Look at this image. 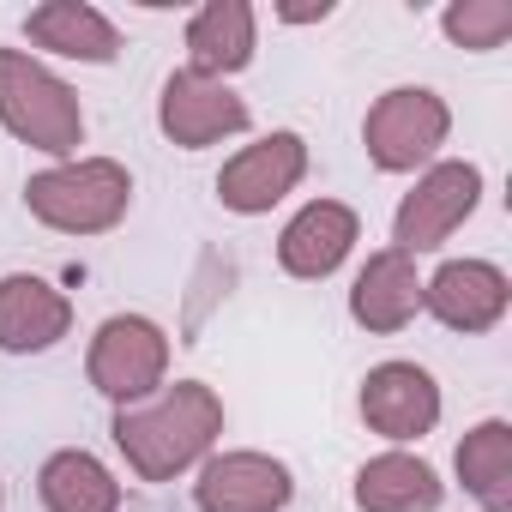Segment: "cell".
Listing matches in <instances>:
<instances>
[{
    "label": "cell",
    "mask_w": 512,
    "mask_h": 512,
    "mask_svg": "<svg viewBox=\"0 0 512 512\" xmlns=\"http://www.w3.org/2000/svg\"><path fill=\"white\" fill-rule=\"evenodd\" d=\"M109 434L139 482H175L223 434V398L205 380H175V386H157L151 398L115 410Z\"/></svg>",
    "instance_id": "1"
},
{
    "label": "cell",
    "mask_w": 512,
    "mask_h": 512,
    "mask_svg": "<svg viewBox=\"0 0 512 512\" xmlns=\"http://www.w3.org/2000/svg\"><path fill=\"white\" fill-rule=\"evenodd\" d=\"M0 127L25 139L31 151L73 157L85 139V109L67 79H55L37 55L25 49H0Z\"/></svg>",
    "instance_id": "2"
},
{
    "label": "cell",
    "mask_w": 512,
    "mask_h": 512,
    "mask_svg": "<svg viewBox=\"0 0 512 512\" xmlns=\"http://www.w3.org/2000/svg\"><path fill=\"white\" fill-rule=\"evenodd\" d=\"M25 205L37 223L61 235H103L127 217L133 205V175L115 157H79L61 169H43L25 181Z\"/></svg>",
    "instance_id": "3"
},
{
    "label": "cell",
    "mask_w": 512,
    "mask_h": 512,
    "mask_svg": "<svg viewBox=\"0 0 512 512\" xmlns=\"http://www.w3.org/2000/svg\"><path fill=\"white\" fill-rule=\"evenodd\" d=\"M446 133H452V109L428 85L386 91L368 109V121H362V145H368L374 169H386V175H410V169L434 163V151L446 145Z\"/></svg>",
    "instance_id": "4"
},
{
    "label": "cell",
    "mask_w": 512,
    "mask_h": 512,
    "mask_svg": "<svg viewBox=\"0 0 512 512\" xmlns=\"http://www.w3.org/2000/svg\"><path fill=\"white\" fill-rule=\"evenodd\" d=\"M85 374H91V386H97L115 410L151 398V392L163 386V374H169V338H163V326L145 320V314H115V320H103L97 338H91Z\"/></svg>",
    "instance_id": "5"
},
{
    "label": "cell",
    "mask_w": 512,
    "mask_h": 512,
    "mask_svg": "<svg viewBox=\"0 0 512 512\" xmlns=\"http://www.w3.org/2000/svg\"><path fill=\"white\" fill-rule=\"evenodd\" d=\"M482 199V169L476 163H434L398 205L392 217V247L398 253H428L440 247Z\"/></svg>",
    "instance_id": "6"
},
{
    "label": "cell",
    "mask_w": 512,
    "mask_h": 512,
    "mask_svg": "<svg viewBox=\"0 0 512 512\" xmlns=\"http://www.w3.org/2000/svg\"><path fill=\"white\" fill-rule=\"evenodd\" d=\"M308 175V145L302 133H266L260 145H247L223 163L217 175V199L223 211H241V217H260L272 211L284 193H296V181Z\"/></svg>",
    "instance_id": "7"
},
{
    "label": "cell",
    "mask_w": 512,
    "mask_h": 512,
    "mask_svg": "<svg viewBox=\"0 0 512 512\" xmlns=\"http://www.w3.org/2000/svg\"><path fill=\"white\" fill-rule=\"evenodd\" d=\"M247 103L229 91V85H217V79H199V73H169L163 79V97H157V127L169 133V145H181V151H205V145H217V139H229V133H247Z\"/></svg>",
    "instance_id": "8"
},
{
    "label": "cell",
    "mask_w": 512,
    "mask_h": 512,
    "mask_svg": "<svg viewBox=\"0 0 512 512\" xmlns=\"http://www.w3.org/2000/svg\"><path fill=\"white\" fill-rule=\"evenodd\" d=\"M290 494H296L290 464H278L266 452H223L193 482L199 512H284Z\"/></svg>",
    "instance_id": "9"
},
{
    "label": "cell",
    "mask_w": 512,
    "mask_h": 512,
    "mask_svg": "<svg viewBox=\"0 0 512 512\" xmlns=\"http://www.w3.org/2000/svg\"><path fill=\"white\" fill-rule=\"evenodd\" d=\"M362 422L386 440H422L440 422V386L416 362H380L362 380Z\"/></svg>",
    "instance_id": "10"
},
{
    "label": "cell",
    "mask_w": 512,
    "mask_h": 512,
    "mask_svg": "<svg viewBox=\"0 0 512 512\" xmlns=\"http://www.w3.org/2000/svg\"><path fill=\"white\" fill-rule=\"evenodd\" d=\"M506 302H512V284L488 260H446L422 284V308L440 326H452V332H488V326H500Z\"/></svg>",
    "instance_id": "11"
},
{
    "label": "cell",
    "mask_w": 512,
    "mask_h": 512,
    "mask_svg": "<svg viewBox=\"0 0 512 512\" xmlns=\"http://www.w3.org/2000/svg\"><path fill=\"white\" fill-rule=\"evenodd\" d=\"M356 235H362V223H356L350 205L314 199V205H302V211L284 223V235H278V266H284L290 278H308V284H314V278H332V272L350 260Z\"/></svg>",
    "instance_id": "12"
},
{
    "label": "cell",
    "mask_w": 512,
    "mask_h": 512,
    "mask_svg": "<svg viewBox=\"0 0 512 512\" xmlns=\"http://www.w3.org/2000/svg\"><path fill=\"white\" fill-rule=\"evenodd\" d=\"M67 332H73V302L55 284H43L31 272L0 278V350L7 356L55 350Z\"/></svg>",
    "instance_id": "13"
},
{
    "label": "cell",
    "mask_w": 512,
    "mask_h": 512,
    "mask_svg": "<svg viewBox=\"0 0 512 512\" xmlns=\"http://www.w3.org/2000/svg\"><path fill=\"white\" fill-rule=\"evenodd\" d=\"M416 308H422L416 260H410V253H398V247H380L374 260L356 272V284H350L356 326H368V332H404L416 320Z\"/></svg>",
    "instance_id": "14"
},
{
    "label": "cell",
    "mask_w": 512,
    "mask_h": 512,
    "mask_svg": "<svg viewBox=\"0 0 512 512\" xmlns=\"http://www.w3.org/2000/svg\"><path fill=\"white\" fill-rule=\"evenodd\" d=\"M247 61H253V7L247 0H205L187 19V73L223 85Z\"/></svg>",
    "instance_id": "15"
},
{
    "label": "cell",
    "mask_w": 512,
    "mask_h": 512,
    "mask_svg": "<svg viewBox=\"0 0 512 512\" xmlns=\"http://www.w3.org/2000/svg\"><path fill=\"white\" fill-rule=\"evenodd\" d=\"M25 37L49 55H67V61H91V67H109L121 55V31L85 7V0H43V7L25 19Z\"/></svg>",
    "instance_id": "16"
},
{
    "label": "cell",
    "mask_w": 512,
    "mask_h": 512,
    "mask_svg": "<svg viewBox=\"0 0 512 512\" xmlns=\"http://www.w3.org/2000/svg\"><path fill=\"white\" fill-rule=\"evenodd\" d=\"M440 476L434 464L410 458V452H380L356 470V506L362 512H434L440 506Z\"/></svg>",
    "instance_id": "17"
},
{
    "label": "cell",
    "mask_w": 512,
    "mask_h": 512,
    "mask_svg": "<svg viewBox=\"0 0 512 512\" xmlns=\"http://www.w3.org/2000/svg\"><path fill=\"white\" fill-rule=\"evenodd\" d=\"M37 488H43V506L49 512H115L121 506V482L109 476V464L91 458V452H79V446L55 452L43 464Z\"/></svg>",
    "instance_id": "18"
},
{
    "label": "cell",
    "mask_w": 512,
    "mask_h": 512,
    "mask_svg": "<svg viewBox=\"0 0 512 512\" xmlns=\"http://www.w3.org/2000/svg\"><path fill=\"white\" fill-rule=\"evenodd\" d=\"M458 482L482 500V512L512 506V428L500 416L458 440Z\"/></svg>",
    "instance_id": "19"
},
{
    "label": "cell",
    "mask_w": 512,
    "mask_h": 512,
    "mask_svg": "<svg viewBox=\"0 0 512 512\" xmlns=\"http://www.w3.org/2000/svg\"><path fill=\"white\" fill-rule=\"evenodd\" d=\"M440 31L458 43V49H500L512 37V7L506 0H452L440 13Z\"/></svg>",
    "instance_id": "20"
},
{
    "label": "cell",
    "mask_w": 512,
    "mask_h": 512,
    "mask_svg": "<svg viewBox=\"0 0 512 512\" xmlns=\"http://www.w3.org/2000/svg\"><path fill=\"white\" fill-rule=\"evenodd\" d=\"M284 25H314V19H332V0H320V7H278Z\"/></svg>",
    "instance_id": "21"
}]
</instances>
